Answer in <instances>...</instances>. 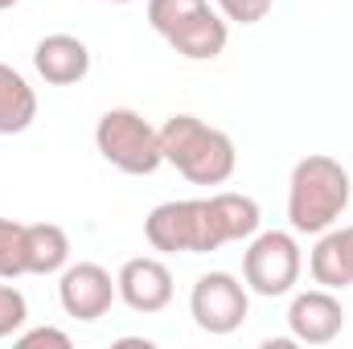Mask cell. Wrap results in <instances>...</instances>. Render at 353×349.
<instances>
[{
  "label": "cell",
  "mask_w": 353,
  "mask_h": 349,
  "mask_svg": "<svg viewBox=\"0 0 353 349\" xmlns=\"http://www.w3.org/2000/svg\"><path fill=\"white\" fill-rule=\"evenodd\" d=\"M350 169L325 152H308L288 177V222L296 235H325L350 210Z\"/></svg>",
  "instance_id": "obj_1"
},
{
  "label": "cell",
  "mask_w": 353,
  "mask_h": 349,
  "mask_svg": "<svg viewBox=\"0 0 353 349\" xmlns=\"http://www.w3.org/2000/svg\"><path fill=\"white\" fill-rule=\"evenodd\" d=\"M161 157L193 185H226L239 169L234 140L197 115H169L161 123Z\"/></svg>",
  "instance_id": "obj_2"
},
{
  "label": "cell",
  "mask_w": 353,
  "mask_h": 349,
  "mask_svg": "<svg viewBox=\"0 0 353 349\" xmlns=\"http://www.w3.org/2000/svg\"><path fill=\"white\" fill-rule=\"evenodd\" d=\"M144 239L161 255H210L222 251V226L210 197H185V201H161L144 218Z\"/></svg>",
  "instance_id": "obj_3"
},
{
  "label": "cell",
  "mask_w": 353,
  "mask_h": 349,
  "mask_svg": "<svg viewBox=\"0 0 353 349\" xmlns=\"http://www.w3.org/2000/svg\"><path fill=\"white\" fill-rule=\"evenodd\" d=\"M94 148L99 157L128 177H152L165 157H161V128H152L140 111L132 107H111L94 123Z\"/></svg>",
  "instance_id": "obj_4"
},
{
  "label": "cell",
  "mask_w": 353,
  "mask_h": 349,
  "mask_svg": "<svg viewBox=\"0 0 353 349\" xmlns=\"http://www.w3.org/2000/svg\"><path fill=\"white\" fill-rule=\"evenodd\" d=\"M300 271H304V255L296 230H259L243 251V283L267 300L288 296L300 283Z\"/></svg>",
  "instance_id": "obj_5"
},
{
  "label": "cell",
  "mask_w": 353,
  "mask_h": 349,
  "mask_svg": "<svg viewBox=\"0 0 353 349\" xmlns=\"http://www.w3.org/2000/svg\"><path fill=\"white\" fill-rule=\"evenodd\" d=\"M189 317L201 333L230 337L251 317V288L243 279H234L230 271H205V275H197V283L189 292Z\"/></svg>",
  "instance_id": "obj_6"
},
{
  "label": "cell",
  "mask_w": 353,
  "mask_h": 349,
  "mask_svg": "<svg viewBox=\"0 0 353 349\" xmlns=\"http://www.w3.org/2000/svg\"><path fill=\"white\" fill-rule=\"evenodd\" d=\"M119 300V288L103 263H66L58 271V304L74 321H99Z\"/></svg>",
  "instance_id": "obj_7"
},
{
  "label": "cell",
  "mask_w": 353,
  "mask_h": 349,
  "mask_svg": "<svg viewBox=\"0 0 353 349\" xmlns=\"http://www.w3.org/2000/svg\"><path fill=\"white\" fill-rule=\"evenodd\" d=\"M288 329H292V341L300 346H329L345 329V308L329 288L296 292L288 304Z\"/></svg>",
  "instance_id": "obj_8"
},
{
  "label": "cell",
  "mask_w": 353,
  "mask_h": 349,
  "mask_svg": "<svg viewBox=\"0 0 353 349\" xmlns=\"http://www.w3.org/2000/svg\"><path fill=\"white\" fill-rule=\"evenodd\" d=\"M115 288H119V300L140 317L165 312L173 304V271L152 255H136L123 263L115 275Z\"/></svg>",
  "instance_id": "obj_9"
},
{
  "label": "cell",
  "mask_w": 353,
  "mask_h": 349,
  "mask_svg": "<svg viewBox=\"0 0 353 349\" xmlns=\"http://www.w3.org/2000/svg\"><path fill=\"white\" fill-rule=\"evenodd\" d=\"M165 41L189 62H214L230 41V21L218 8H210V0H205L201 8H193L181 25L165 33Z\"/></svg>",
  "instance_id": "obj_10"
},
{
  "label": "cell",
  "mask_w": 353,
  "mask_h": 349,
  "mask_svg": "<svg viewBox=\"0 0 353 349\" xmlns=\"http://www.w3.org/2000/svg\"><path fill=\"white\" fill-rule=\"evenodd\" d=\"M33 70L50 87H74L90 74V50L74 33H46L33 46Z\"/></svg>",
  "instance_id": "obj_11"
},
{
  "label": "cell",
  "mask_w": 353,
  "mask_h": 349,
  "mask_svg": "<svg viewBox=\"0 0 353 349\" xmlns=\"http://www.w3.org/2000/svg\"><path fill=\"white\" fill-rule=\"evenodd\" d=\"M70 263V235L54 222H25V275H58Z\"/></svg>",
  "instance_id": "obj_12"
},
{
  "label": "cell",
  "mask_w": 353,
  "mask_h": 349,
  "mask_svg": "<svg viewBox=\"0 0 353 349\" xmlns=\"http://www.w3.org/2000/svg\"><path fill=\"white\" fill-rule=\"evenodd\" d=\"M37 119V90L21 70L0 62V136H21Z\"/></svg>",
  "instance_id": "obj_13"
},
{
  "label": "cell",
  "mask_w": 353,
  "mask_h": 349,
  "mask_svg": "<svg viewBox=\"0 0 353 349\" xmlns=\"http://www.w3.org/2000/svg\"><path fill=\"white\" fill-rule=\"evenodd\" d=\"M210 201H214V214H218V226H222V239H226V243H247V239L259 235L263 210H259L255 197L218 189V193H210Z\"/></svg>",
  "instance_id": "obj_14"
},
{
  "label": "cell",
  "mask_w": 353,
  "mask_h": 349,
  "mask_svg": "<svg viewBox=\"0 0 353 349\" xmlns=\"http://www.w3.org/2000/svg\"><path fill=\"white\" fill-rule=\"evenodd\" d=\"M308 271H312V283L316 288H329V292H341L353 288V271L345 259V247H341V230L329 226L325 235H316V247L308 255Z\"/></svg>",
  "instance_id": "obj_15"
},
{
  "label": "cell",
  "mask_w": 353,
  "mask_h": 349,
  "mask_svg": "<svg viewBox=\"0 0 353 349\" xmlns=\"http://www.w3.org/2000/svg\"><path fill=\"white\" fill-rule=\"evenodd\" d=\"M25 275V222L0 214V279Z\"/></svg>",
  "instance_id": "obj_16"
},
{
  "label": "cell",
  "mask_w": 353,
  "mask_h": 349,
  "mask_svg": "<svg viewBox=\"0 0 353 349\" xmlns=\"http://www.w3.org/2000/svg\"><path fill=\"white\" fill-rule=\"evenodd\" d=\"M25 321H29V300H25V292L12 288V279L0 283V337H17V333L25 329Z\"/></svg>",
  "instance_id": "obj_17"
},
{
  "label": "cell",
  "mask_w": 353,
  "mask_h": 349,
  "mask_svg": "<svg viewBox=\"0 0 353 349\" xmlns=\"http://www.w3.org/2000/svg\"><path fill=\"white\" fill-rule=\"evenodd\" d=\"M275 0H218V12L234 25H259Z\"/></svg>",
  "instance_id": "obj_18"
},
{
  "label": "cell",
  "mask_w": 353,
  "mask_h": 349,
  "mask_svg": "<svg viewBox=\"0 0 353 349\" xmlns=\"http://www.w3.org/2000/svg\"><path fill=\"white\" fill-rule=\"evenodd\" d=\"M17 346L21 349H37V346L70 349V333H62V329H54V325H41V329H25V333L17 337Z\"/></svg>",
  "instance_id": "obj_19"
},
{
  "label": "cell",
  "mask_w": 353,
  "mask_h": 349,
  "mask_svg": "<svg viewBox=\"0 0 353 349\" xmlns=\"http://www.w3.org/2000/svg\"><path fill=\"white\" fill-rule=\"evenodd\" d=\"M341 230V247H345V259H350V271H353V226H337Z\"/></svg>",
  "instance_id": "obj_20"
},
{
  "label": "cell",
  "mask_w": 353,
  "mask_h": 349,
  "mask_svg": "<svg viewBox=\"0 0 353 349\" xmlns=\"http://www.w3.org/2000/svg\"><path fill=\"white\" fill-rule=\"evenodd\" d=\"M12 4H21V0H0V12H4V8H12Z\"/></svg>",
  "instance_id": "obj_21"
},
{
  "label": "cell",
  "mask_w": 353,
  "mask_h": 349,
  "mask_svg": "<svg viewBox=\"0 0 353 349\" xmlns=\"http://www.w3.org/2000/svg\"><path fill=\"white\" fill-rule=\"evenodd\" d=\"M103 4H132V0H103Z\"/></svg>",
  "instance_id": "obj_22"
}]
</instances>
